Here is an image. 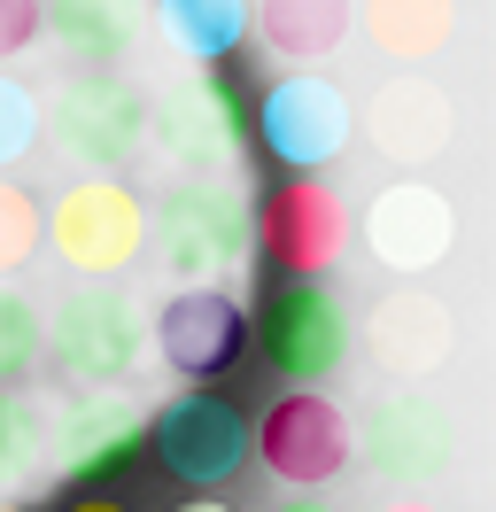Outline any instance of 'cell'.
Here are the masks:
<instances>
[{"instance_id":"6da1fadb","label":"cell","mask_w":496,"mask_h":512,"mask_svg":"<svg viewBox=\"0 0 496 512\" xmlns=\"http://www.w3.org/2000/svg\"><path fill=\"white\" fill-rule=\"evenodd\" d=\"M148 249L179 288H225L256 249V218L233 179H171L148 210Z\"/></svg>"},{"instance_id":"7a4b0ae2","label":"cell","mask_w":496,"mask_h":512,"mask_svg":"<svg viewBox=\"0 0 496 512\" xmlns=\"http://www.w3.org/2000/svg\"><path fill=\"white\" fill-rule=\"evenodd\" d=\"M47 357L70 388H124L148 357V311L117 280H86L47 319Z\"/></svg>"},{"instance_id":"3957f363","label":"cell","mask_w":496,"mask_h":512,"mask_svg":"<svg viewBox=\"0 0 496 512\" xmlns=\"http://www.w3.org/2000/svg\"><path fill=\"white\" fill-rule=\"evenodd\" d=\"M39 249H55L86 280H117L148 249V202L124 179H78L55 202H39Z\"/></svg>"},{"instance_id":"277c9868","label":"cell","mask_w":496,"mask_h":512,"mask_svg":"<svg viewBox=\"0 0 496 512\" xmlns=\"http://www.w3.org/2000/svg\"><path fill=\"white\" fill-rule=\"evenodd\" d=\"M241 140H248V109L225 70L179 78L163 101H148V148L171 163V179H233Z\"/></svg>"},{"instance_id":"5b68a950","label":"cell","mask_w":496,"mask_h":512,"mask_svg":"<svg viewBox=\"0 0 496 512\" xmlns=\"http://www.w3.org/2000/svg\"><path fill=\"white\" fill-rule=\"evenodd\" d=\"M256 458L287 497H326V481H341L357 458V427L326 388H287L256 419Z\"/></svg>"},{"instance_id":"8992f818","label":"cell","mask_w":496,"mask_h":512,"mask_svg":"<svg viewBox=\"0 0 496 512\" xmlns=\"http://www.w3.org/2000/svg\"><path fill=\"white\" fill-rule=\"evenodd\" d=\"M256 132L287 163V179H326V163H341L357 140V101L326 70H287V78H272V94L256 109Z\"/></svg>"},{"instance_id":"52a82bcc","label":"cell","mask_w":496,"mask_h":512,"mask_svg":"<svg viewBox=\"0 0 496 512\" xmlns=\"http://www.w3.org/2000/svg\"><path fill=\"white\" fill-rule=\"evenodd\" d=\"M357 450H365V466L388 481V489L419 497V489H434V481L458 466V419H450V404L427 396V388H388L365 412Z\"/></svg>"},{"instance_id":"ba28073f","label":"cell","mask_w":496,"mask_h":512,"mask_svg":"<svg viewBox=\"0 0 496 512\" xmlns=\"http://www.w3.org/2000/svg\"><path fill=\"white\" fill-rule=\"evenodd\" d=\"M148 458L186 489H217L248 466V419L217 388H179L148 412Z\"/></svg>"},{"instance_id":"9c48e42d","label":"cell","mask_w":496,"mask_h":512,"mask_svg":"<svg viewBox=\"0 0 496 512\" xmlns=\"http://www.w3.org/2000/svg\"><path fill=\"white\" fill-rule=\"evenodd\" d=\"M47 125H55L62 156L86 163V179H117L124 163L148 148V94L124 86L117 70H86V78L62 86V101L47 109Z\"/></svg>"},{"instance_id":"30bf717a","label":"cell","mask_w":496,"mask_h":512,"mask_svg":"<svg viewBox=\"0 0 496 512\" xmlns=\"http://www.w3.org/2000/svg\"><path fill=\"white\" fill-rule=\"evenodd\" d=\"M264 357L287 388H326L349 365V311L326 280H279L264 295Z\"/></svg>"},{"instance_id":"8fae6325","label":"cell","mask_w":496,"mask_h":512,"mask_svg":"<svg viewBox=\"0 0 496 512\" xmlns=\"http://www.w3.org/2000/svg\"><path fill=\"white\" fill-rule=\"evenodd\" d=\"M148 350L179 373L186 388L233 373L248 350V311L233 288H171L148 319Z\"/></svg>"},{"instance_id":"7c38bea8","label":"cell","mask_w":496,"mask_h":512,"mask_svg":"<svg viewBox=\"0 0 496 512\" xmlns=\"http://www.w3.org/2000/svg\"><path fill=\"white\" fill-rule=\"evenodd\" d=\"M256 241L287 280H326L349 249V202L326 179H279L256 210Z\"/></svg>"},{"instance_id":"4fadbf2b","label":"cell","mask_w":496,"mask_h":512,"mask_svg":"<svg viewBox=\"0 0 496 512\" xmlns=\"http://www.w3.org/2000/svg\"><path fill=\"white\" fill-rule=\"evenodd\" d=\"M357 233H365L372 264H388V272H434V264H450V249H458V202L434 187V179H388L365 202Z\"/></svg>"},{"instance_id":"5bb4252c","label":"cell","mask_w":496,"mask_h":512,"mask_svg":"<svg viewBox=\"0 0 496 512\" xmlns=\"http://www.w3.org/2000/svg\"><path fill=\"white\" fill-rule=\"evenodd\" d=\"M372 140V156L396 163V171H419V163H442L450 156V140H458V101L442 94L434 78H419V70H403V78H388L380 94H372V109L357 117Z\"/></svg>"},{"instance_id":"9a60e30c","label":"cell","mask_w":496,"mask_h":512,"mask_svg":"<svg viewBox=\"0 0 496 512\" xmlns=\"http://www.w3.org/2000/svg\"><path fill=\"white\" fill-rule=\"evenodd\" d=\"M365 350H372L380 373H396L403 388H419L427 373H442V365L458 357V311H450L434 288H396V295L372 303Z\"/></svg>"},{"instance_id":"2e32d148","label":"cell","mask_w":496,"mask_h":512,"mask_svg":"<svg viewBox=\"0 0 496 512\" xmlns=\"http://www.w3.org/2000/svg\"><path fill=\"white\" fill-rule=\"evenodd\" d=\"M148 458V419L132 412V404H86V412L62 427V481L70 489H86V497H109V481H124L132 466Z\"/></svg>"},{"instance_id":"e0dca14e","label":"cell","mask_w":496,"mask_h":512,"mask_svg":"<svg viewBox=\"0 0 496 512\" xmlns=\"http://www.w3.org/2000/svg\"><path fill=\"white\" fill-rule=\"evenodd\" d=\"M148 0H39V39H55L62 55L86 70H117L140 47Z\"/></svg>"},{"instance_id":"ac0fdd59","label":"cell","mask_w":496,"mask_h":512,"mask_svg":"<svg viewBox=\"0 0 496 512\" xmlns=\"http://www.w3.org/2000/svg\"><path fill=\"white\" fill-rule=\"evenodd\" d=\"M349 24H357L349 0H256V39L295 70H318L326 55H341Z\"/></svg>"},{"instance_id":"d6986e66","label":"cell","mask_w":496,"mask_h":512,"mask_svg":"<svg viewBox=\"0 0 496 512\" xmlns=\"http://www.w3.org/2000/svg\"><path fill=\"white\" fill-rule=\"evenodd\" d=\"M148 24L163 32V47L194 70H225L233 47L248 39V0H155Z\"/></svg>"},{"instance_id":"ffe728a7","label":"cell","mask_w":496,"mask_h":512,"mask_svg":"<svg viewBox=\"0 0 496 512\" xmlns=\"http://www.w3.org/2000/svg\"><path fill=\"white\" fill-rule=\"evenodd\" d=\"M365 39L388 63L419 70L458 39V0H365Z\"/></svg>"},{"instance_id":"44dd1931","label":"cell","mask_w":496,"mask_h":512,"mask_svg":"<svg viewBox=\"0 0 496 512\" xmlns=\"http://www.w3.org/2000/svg\"><path fill=\"white\" fill-rule=\"evenodd\" d=\"M47 357V311L16 280H0V388H16Z\"/></svg>"},{"instance_id":"7402d4cb","label":"cell","mask_w":496,"mask_h":512,"mask_svg":"<svg viewBox=\"0 0 496 512\" xmlns=\"http://www.w3.org/2000/svg\"><path fill=\"white\" fill-rule=\"evenodd\" d=\"M39 132H47V101L31 94L24 78H8V70H0V179L39 148Z\"/></svg>"},{"instance_id":"603a6c76","label":"cell","mask_w":496,"mask_h":512,"mask_svg":"<svg viewBox=\"0 0 496 512\" xmlns=\"http://www.w3.org/2000/svg\"><path fill=\"white\" fill-rule=\"evenodd\" d=\"M39 256V194L24 179H0V280H16Z\"/></svg>"},{"instance_id":"cb8c5ba5","label":"cell","mask_w":496,"mask_h":512,"mask_svg":"<svg viewBox=\"0 0 496 512\" xmlns=\"http://www.w3.org/2000/svg\"><path fill=\"white\" fill-rule=\"evenodd\" d=\"M31 458H39V404L0 388V489H16L31 474Z\"/></svg>"},{"instance_id":"d4e9b609","label":"cell","mask_w":496,"mask_h":512,"mask_svg":"<svg viewBox=\"0 0 496 512\" xmlns=\"http://www.w3.org/2000/svg\"><path fill=\"white\" fill-rule=\"evenodd\" d=\"M39 47V0H0V63Z\"/></svg>"},{"instance_id":"484cf974","label":"cell","mask_w":496,"mask_h":512,"mask_svg":"<svg viewBox=\"0 0 496 512\" xmlns=\"http://www.w3.org/2000/svg\"><path fill=\"white\" fill-rule=\"evenodd\" d=\"M272 512H341V505H334V497H279Z\"/></svg>"},{"instance_id":"4316f807","label":"cell","mask_w":496,"mask_h":512,"mask_svg":"<svg viewBox=\"0 0 496 512\" xmlns=\"http://www.w3.org/2000/svg\"><path fill=\"white\" fill-rule=\"evenodd\" d=\"M62 512H132V505H124V497H70Z\"/></svg>"},{"instance_id":"83f0119b","label":"cell","mask_w":496,"mask_h":512,"mask_svg":"<svg viewBox=\"0 0 496 512\" xmlns=\"http://www.w3.org/2000/svg\"><path fill=\"white\" fill-rule=\"evenodd\" d=\"M171 512H233L225 497H186V505H171Z\"/></svg>"},{"instance_id":"f1b7e54d","label":"cell","mask_w":496,"mask_h":512,"mask_svg":"<svg viewBox=\"0 0 496 512\" xmlns=\"http://www.w3.org/2000/svg\"><path fill=\"white\" fill-rule=\"evenodd\" d=\"M380 512H442L434 497H396V505H380Z\"/></svg>"},{"instance_id":"f546056e","label":"cell","mask_w":496,"mask_h":512,"mask_svg":"<svg viewBox=\"0 0 496 512\" xmlns=\"http://www.w3.org/2000/svg\"><path fill=\"white\" fill-rule=\"evenodd\" d=\"M0 512H24V505H0Z\"/></svg>"}]
</instances>
